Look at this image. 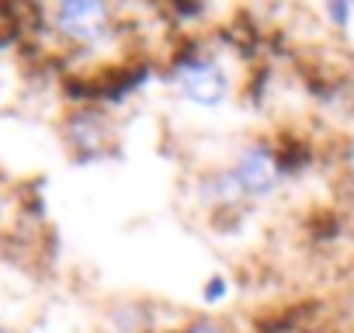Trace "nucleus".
Returning a JSON list of instances; mask_svg holds the SVG:
<instances>
[{"label":"nucleus","instance_id":"nucleus-1","mask_svg":"<svg viewBox=\"0 0 354 333\" xmlns=\"http://www.w3.org/2000/svg\"><path fill=\"white\" fill-rule=\"evenodd\" d=\"M174 87L181 91L192 104H202V108H216L230 94V80L219 70V63H212V59H185V63H177Z\"/></svg>","mask_w":354,"mask_h":333},{"label":"nucleus","instance_id":"nucleus-8","mask_svg":"<svg viewBox=\"0 0 354 333\" xmlns=\"http://www.w3.org/2000/svg\"><path fill=\"white\" fill-rule=\"evenodd\" d=\"M0 333H11V330H0Z\"/></svg>","mask_w":354,"mask_h":333},{"label":"nucleus","instance_id":"nucleus-5","mask_svg":"<svg viewBox=\"0 0 354 333\" xmlns=\"http://www.w3.org/2000/svg\"><path fill=\"white\" fill-rule=\"evenodd\" d=\"M326 18H333L337 25H344V21L351 18V8H347V4H330V8H326Z\"/></svg>","mask_w":354,"mask_h":333},{"label":"nucleus","instance_id":"nucleus-4","mask_svg":"<svg viewBox=\"0 0 354 333\" xmlns=\"http://www.w3.org/2000/svg\"><path fill=\"white\" fill-rule=\"evenodd\" d=\"M202 198H205V202H236V198H240V188H236V181H233V171L205 178V181H202Z\"/></svg>","mask_w":354,"mask_h":333},{"label":"nucleus","instance_id":"nucleus-7","mask_svg":"<svg viewBox=\"0 0 354 333\" xmlns=\"http://www.w3.org/2000/svg\"><path fill=\"white\" fill-rule=\"evenodd\" d=\"M223 288H226V285H223V278H219V285H212L205 295H209V298H216V295H223Z\"/></svg>","mask_w":354,"mask_h":333},{"label":"nucleus","instance_id":"nucleus-6","mask_svg":"<svg viewBox=\"0 0 354 333\" xmlns=\"http://www.w3.org/2000/svg\"><path fill=\"white\" fill-rule=\"evenodd\" d=\"M188 333H223L219 326H212V323H198V326H192Z\"/></svg>","mask_w":354,"mask_h":333},{"label":"nucleus","instance_id":"nucleus-2","mask_svg":"<svg viewBox=\"0 0 354 333\" xmlns=\"http://www.w3.org/2000/svg\"><path fill=\"white\" fill-rule=\"evenodd\" d=\"M233 181L240 188V195H250V198H264L274 191L278 184V166H274V156L264 149V146H250L240 153V160L233 163Z\"/></svg>","mask_w":354,"mask_h":333},{"label":"nucleus","instance_id":"nucleus-3","mask_svg":"<svg viewBox=\"0 0 354 333\" xmlns=\"http://www.w3.org/2000/svg\"><path fill=\"white\" fill-rule=\"evenodd\" d=\"M56 28L66 39L94 42L108 28V8L94 4V0H70V4H59L56 8Z\"/></svg>","mask_w":354,"mask_h":333}]
</instances>
